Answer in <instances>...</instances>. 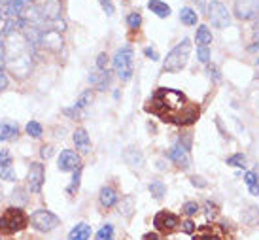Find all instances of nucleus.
Wrapping results in <instances>:
<instances>
[{"label":"nucleus","mask_w":259,"mask_h":240,"mask_svg":"<svg viewBox=\"0 0 259 240\" xmlns=\"http://www.w3.org/2000/svg\"><path fill=\"white\" fill-rule=\"evenodd\" d=\"M153 225H155V229H157L159 233L168 234V233H172V231H176V227L180 225V218H178L176 214H172V212L161 210L155 214Z\"/></svg>","instance_id":"6e6552de"},{"label":"nucleus","mask_w":259,"mask_h":240,"mask_svg":"<svg viewBox=\"0 0 259 240\" xmlns=\"http://www.w3.org/2000/svg\"><path fill=\"white\" fill-rule=\"evenodd\" d=\"M182 210H184V214H186V216H189V218H191V216H195V214L199 212V204L193 203V201H189V203L184 204V208H182Z\"/></svg>","instance_id":"c9c22d12"},{"label":"nucleus","mask_w":259,"mask_h":240,"mask_svg":"<svg viewBox=\"0 0 259 240\" xmlns=\"http://www.w3.org/2000/svg\"><path fill=\"white\" fill-rule=\"evenodd\" d=\"M168 159L172 161V163H176V167L184 168V170L191 167V155H189V152H187L186 148H182V146H178V144L168 152Z\"/></svg>","instance_id":"dca6fc26"},{"label":"nucleus","mask_w":259,"mask_h":240,"mask_svg":"<svg viewBox=\"0 0 259 240\" xmlns=\"http://www.w3.org/2000/svg\"><path fill=\"white\" fill-rule=\"evenodd\" d=\"M197 59L201 61L202 65H210V50L208 47H199V50H197Z\"/></svg>","instance_id":"f704fd0d"},{"label":"nucleus","mask_w":259,"mask_h":240,"mask_svg":"<svg viewBox=\"0 0 259 240\" xmlns=\"http://www.w3.org/2000/svg\"><path fill=\"white\" fill-rule=\"evenodd\" d=\"M38 12L42 15L44 23L55 21L61 17V2L59 0H42V4H38Z\"/></svg>","instance_id":"f8f14e48"},{"label":"nucleus","mask_w":259,"mask_h":240,"mask_svg":"<svg viewBox=\"0 0 259 240\" xmlns=\"http://www.w3.org/2000/svg\"><path fill=\"white\" fill-rule=\"evenodd\" d=\"M29 221H30V225L34 227L36 231H40V233H50V231H53V229L59 225L57 216L50 210H44V208L32 212V216L29 218Z\"/></svg>","instance_id":"423d86ee"},{"label":"nucleus","mask_w":259,"mask_h":240,"mask_svg":"<svg viewBox=\"0 0 259 240\" xmlns=\"http://www.w3.org/2000/svg\"><path fill=\"white\" fill-rule=\"evenodd\" d=\"M189 53H191V40L184 38L180 44L166 53V59L163 61V70L168 74H176L184 70L187 61H189Z\"/></svg>","instance_id":"7ed1b4c3"},{"label":"nucleus","mask_w":259,"mask_h":240,"mask_svg":"<svg viewBox=\"0 0 259 240\" xmlns=\"http://www.w3.org/2000/svg\"><path fill=\"white\" fill-rule=\"evenodd\" d=\"M253 34H259V17L255 19V23H253Z\"/></svg>","instance_id":"3c124183"},{"label":"nucleus","mask_w":259,"mask_h":240,"mask_svg":"<svg viewBox=\"0 0 259 240\" xmlns=\"http://www.w3.org/2000/svg\"><path fill=\"white\" fill-rule=\"evenodd\" d=\"M193 240H227L225 231L216 223H208V225H202L197 234L193 236Z\"/></svg>","instance_id":"ddd939ff"},{"label":"nucleus","mask_w":259,"mask_h":240,"mask_svg":"<svg viewBox=\"0 0 259 240\" xmlns=\"http://www.w3.org/2000/svg\"><path fill=\"white\" fill-rule=\"evenodd\" d=\"M89 83L93 85L97 91H106L112 85V72L110 70H93L89 74Z\"/></svg>","instance_id":"4468645a"},{"label":"nucleus","mask_w":259,"mask_h":240,"mask_svg":"<svg viewBox=\"0 0 259 240\" xmlns=\"http://www.w3.org/2000/svg\"><path fill=\"white\" fill-rule=\"evenodd\" d=\"M12 167V155L8 150H0V168H10Z\"/></svg>","instance_id":"72a5a7b5"},{"label":"nucleus","mask_w":259,"mask_h":240,"mask_svg":"<svg viewBox=\"0 0 259 240\" xmlns=\"http://www.w3.org/2000/svg\"><path fill=\"white\" fill-rule=\"evenodd\" d=\"M12 199H14V201H17L19 204H25V203H27L25 189H23V187H17V189H14V193H12Z\"/></svg>","instance_id":"ea45409f"},{"label":"nucleus","mask_w":259,"mask_h":240,"mask_svg":"<svg viewBox=\"0 0 259 240\" xmlns=\"http://www.w3.org/2000/svg\"><path fill=\"white\" fill-rule=\"evenodd\" d=\"M191 183H193V185H199V187H206V182H202V178H197V176L191 178Z\"/></svg>","instance_id":"de8ad7c7"},{"label":"nucleus","mask_w":259,"mask_h":240,"mask_svg":"<svg viewBox=\"0 0 259 240\" xmlns=\"http://www.w3.org/2000/svg\"><path fill=\"white\" fill-rule=\"evenodd\" d=\"M59 170L61 172H74V170H78L81 167V159H79V155L72 150H63L61 155H59Z\"/></svg>","instance_id":"9b49d317"},{"label":"nucleus","mask_w":259,"mask_h":240,"mask_svg":"<svg viewBox=\"0 0 259 240\" xmlns=\"http://www.w3.org/2000/svg\"><path fill=\"white\" fill-rule=\"evenodd\" d=\"M40 44H42L44 47H48L50 51H55V53H57V51L63 50V36H61V32H57V30L44 29Z\"/></svg>","instance_id":"2eb2a0df"},{"label":"nucleus","mask_w":259,"mask_h":240,"mask_svg":"<svg viewBox=\"0 0 259 240\" xmlns=\"http://www.w3.org/2000/svg\"><path fill=\"white\" fill-rule=\"evenodd\" d=\"M79 178H81V167H79L78 170H74V178H72L70 187H68V193H74V191L79 187Z\"/></svg>","instance_id":"58836bf2"},{"label":"nucleus","mask_w":259,"mask_h":240,"mask_svg":"<svg viewBox=\"0 0 259 240\" xmlns=\"http://www.w3.org/2000/svg\"><path fill=\"white\" fill-rule=\"evenodd\" d=\"M8 85V78H6V72L4 70H0V91H4Z\"/></svg>","instance_id":"a18cd8bd"},{"label":"nucleus","mask_w":259,"mask_h":240,"mask_svg":"<svg viewBox=\"0 0 259 240\" xmlns=\"http://www.w3.org/2000/svg\"><path fill=\"white\" fill-rule=\"evenodd\" d=\"M27 180H29L30 193H40V191H42L44 180H46V170H44L42 163H30Z\"/></svg>","instance_id":"9d476101"},{"label":"nucleus","mask_w":259,"mask_h":240,"mask_svg":"<svg viewBox=\"0 0 259 240\" xmlns=\"http://www.w3.org/2000/svg\"><path fill=\"white\" fill-rule=\"evenodd\" d=\"M117 193H115L114 187H102L101 189V195H99V201H101V204L104 206V208H112V206H115L117 204Z\"/></svg>","instance_id":"412c9836"},{"label":"nucleus","mask_w":259,"mask_h":240,"mask_svg":"<svg viewBox=\"0 0 259 240\" xmlns=\"http://www.w3.org/2000/svg\"><path fill=\"white\" fill-rule=\"evenodd\" d=\"M0 180H6V182H15L17 176H15L14 168H0Z\"/></svg>","instance_id":"473e14b6"},{"label":"nucleus","mask_w":259,"mask_h":240,"mask_svg":"<svg viewBox=\"0 0 259 240\" xmlns=\"http://www.w3.org/2000/svg\"><path fill=\"white\" fill-rule=\"evenodd\" d=\"M248 51H252V53H255V51H259V40H257V42H253V44L250 45V47H248Z\"/></svg>","instance_id":"8fccbe9b"},{"label":"nucleus","mask_w":259,"mask_h":240,"mask_svg":"<svg viewBox=\"0 0 259 240\" xmlns=\"http://www.w3.org/2000/svg\"><path fill=\"white\" fill-rule=\"evenodd\" d=\"M89 238H91V225H87V223H78L68 233V240H89Z\"/></svg>","instance_id":"5701e85b"},{"label":"nucleus","mask_w":259,"mask_h":240,"mask_svg":"<svg viewBox=\"0 0 259 240\" xmlns=\"http://www.w3.org/2000/svg\"><path fill=\"white\" fill-rule=\"evenodd\" d=\"M150 193H151V197L153 199H163L165 197V193H166V187H165V183L163 182H159V180H155V182H151L150 183Z\"/></svg>","instance_id":"cd10ccee"},{"label":"nucleus","mask_w":259,"mask_h":240,"mask_svg":"<svg viewBox=\"0 0 259 240\" xmlns=\"http://www.w3.org/2000/svg\"><path fill=\"white\" fill-rule=\"evenodd\" d=\"M259 178L255 172H252V170H248L244 174V183L248 185V189H250V193L252 195H259Z\"/></svg>","instance_id":"a878e982"},{"label":"nucleus","mask_w":259,"mask_h":240,"mask_svg":"<svg viewBox=\"0 0 259 240\" xmlns=\"http://www.w3.org/2000/svg\"><path fill=\"white\" fill-rule=\"evenodd\" d=\"M15 42L6 44V65L12 74H17L19 78L27 76L32 68V45L23 36H15Z\"/></svg>","instance_id":"f03ea898"},{"label":"nucleus","mask_w":259,"mask_h":240,"mask_svg":"<svg viewBox=\"0 0 259 240\" xmlns=\"http://www.w3.org/2000/svg\"><path fill=\"white\" fill-rule=\"evenodd\" d=\"M123 159H125V163L133 168L144 167V155H142V152L137 150V148H127L125 153H123Z\"/></svg>","instance_id":"6ab92c4d"},{"label":"nucleus","mask_w":259,"mask_h":240,"mask_svg":"<svg viewBox=\"0 0 259 240\" xmlns=\"http://www.w3.org/2000/svg\"><path fill=\"white\" fill-rule=\"evenodd\" d=\"M133 212H135V197H125L121 199V203H119V214H123L125 218H131L133 216Z\"/></svg>","instance_id":"bb28decb"},{"label":"nucleus","mask_w":259,"mask_h":240,"mask_svg":"<svg viewBox=\"0 0 259 240\" xmlns=\"http://www.w3.org/2000/svg\"><path fill=\"white\" fill-rule=\"evenodd\" d=\"M72 140H74L76 150H79L81 153L91 152V138H89V134H87L85 129H76L72 134Z\"/></svg>","instance_id":"a211bd4d"},{"label":"nucleus","mask_w":259,"mask_h":240,"mask_svg":"<svg viewBox=\"0 0 259 240\" xmlns=\"http://www.w3.org/2000/svg\"><path fill=\"white\" fill-rule=\"evenodd\" d=\"M27 225H29V216L19 206H10L0 216V234H4V236L19 233Z\"/></svg>","instance_id":"20e7f679"},{"label":"nucleus","mask_w":259,"mask_h":240,"mask_svg":"<svg viewBox=\"0 0 259 240\" xmlns=\"http://www.w3.org/2000/svg\"><path fill=\"white\" fill-rule=\"evenodd\" d=\"M235 17L240 21H250L259 17V0H237L235 2Z\"/></svg>","instance_id":"1a4fd4ad"},{"label":"nucleus","mask_w":259,"mask_h":240,"mask_svg":"<svg viewBox=\"0 0 259 240\" xmlns=\"http://www.w3.org/2000/svg\"><path fill=\"white\" fill-rule=\"evenodd\" d=\"M214 216H216V204H212L208 201V203H206V218L212 219Z\"/></svg>","instance_id":"37998d69"},{"label":"nucleus","mask_w":259,"mask_h":240,"mask_svg":"<svg viewBox=\"0 0 259 240\" xmlns=\"http://www.w3.org/2000/svg\"><path fill=\"white\" fill-rule=\"evenodd\" d=\"M195 40H197L199 47H208V44H212V32H210V29L206 25H201V27L197 29Z\"/></svg>","instance_id":"b1692460"},{"label":"nucleus","mask_w":259,"mask_h":240,"mask_svg":"<svg viewBox=\"0 0 259 240\" xmlns=\"http://www.w3.org/2000/svg\"><path fill=\"white\" fill-rule=\"evenodd\" d=\"M29 2H32V0H29Z\"/></svg>","instance_id":"864d4df0"},{"label":"nucleus","mask_w":259,"mask_h":240,"mask_svg":"<svg viewBox=\"0 0 259 240\" xmlns=\"http://www.w3.org/2000/svg\"><path fill=\"white\" fill-rule=\"evenodd\" d=\"M127 25H129L131 29H138L140 25H142V15L138 14V12H133V14L127 15Z\"/></svg>","instance_id":"2f4dec72"},{"label":"nucleus","mask_w":259,"mask_h":240,"mask_svg":"<svg viewBox=\"0 0 259 240\" xmlns=\"http://www.w3.org/2000/svg\"><path fill=\"white\" fill-rule=\"evenodd\" d=\"M93 102V91L91 89H87V91H83L81 95H79V99L76 101V104H74V108H66L65 114L66 116H72V117H78L83 110L89 106Z\"/></svg>","instance_id":"f3484780"},{"label":"nucleus","mask_w":259,"mask_h":240,"mask_svg":"<svg viewBox=\"0 0 259 240\" xmlns=\"http://www.w3.org/2000/svg\"><path fill=\"white\" fill-rule=\"evenodd\" d=\"M17 134H19V129L15 123H12V121L0 123V142H12L17 138Z\"/></svg>","instance_id":"aec40b11"},{"label":"nucleus","mask_w":259,"mask_h":240,"mask_svg":"<svg viewBox=\"0 0 259 240\" xmlns=\"http://www.w3.org/2000/svg\"><path fill=\"white\" fill-rule=\"evenodd\" d=\"M180 21L184 23V25H187V27H193V25H197V21H199V15H197V12H195L193 8H182L180 10Z\"/></svg>","instance_id":"393cba45"},{"label":"nucleus","mask_w":259,"mask_h":240,"mask_svg":"<svg viewBox=\"0 0 259 240\" xmlns=\"http://www.w3.org/2000/svg\"><path fill=\"white\" fill-rule=\"evenodd\" d=\"M51 153H53V148H51V146H44V148H42V157H44V159L51 157Z\"/></svg>","instance_id":"49530a36"},{"label":"nucleus","mask_w":259,"mask_h":240,"mask_svg":"<svg viewBox=\"0 0 259 240\" xmlns=\"http://www.w3.org/2000/svg\"><path fill=\"white\" fill-rule=\"evenodd\" d=\"M112 66L114 72L117 74V78L121 81H129L135 72V51L131 45H125L121 50L115 51L114 59H112Z\"/></svg>","instance_id":"39448f33"},{"label":"nucleus","mask_w":259,"mask_h":240,"mask_svg":"<svg viewBox=\"0 0 259 240\" xmlns=\"http://www.w3.org/2000/svg\"><path fill=\"white\" fill-rule=\"evenodd\" d=\"M97 240H114V227L110 225V223H106V225L97 233Z\"/></svg>","instance_id":"7c9ffc66"},{"label":"nucleus","mask_w":259,"mask_h":240,"mask_svg":"<svg viewBox=\"0 0 259 240\" xmlns=\"http://www.w3.org/2000/svg\"><path fill=\"white\" fill-rule=\"evenodd\" d=\"M257 65H259V59H257Z\"/></svg>","instance_id":"603ef678"},{"label":"nucleus","mask_w":259,"mask_h":240,"mask_svg":"<svg viewBox=\"0 0 259 240\" xmlns=\"http://www.w3.org/2000/svg\"><path fill=\"white\" fill-rule=\"evenodd\" d=\"M144 55H146L148 59H151V61H157V59H159L157 51L151 50V47H146V50H144Z\"/></svg>","instance_id":"c03bdc74"},{"label":"nucleus","mask_w":259,"mask_h":240,"mask_svg":"<svg viewBox=\"0 0 259 240\" xmlns=\"http://www.w3.org/2000/svg\"><path fill=\"white\" fill-rule=\"evenodd\" d=\"M25 131H27V134L32 136V138H40V136H42V125L38 123V121H29L27 127H25Z\"/></svg>","instance_id":"c756f323"},{"label":"nucleus","mask_w":259,"mask_h":240,"mask_svg":"<svg viewBox=\"0 0 259 240\" xmlns=\"http://www.w3.org/2000/svg\"><path fill=\"white\" fill-rule=\"evenodd\" d=\"M146 110L157 116L165 123H174L180 127L197 123L199 119V106L189 102L182 91L170 87H159L148 101Z\"/></svg>","instance_id":"f257e3e1"},{"label":"nucleus","mask_w":259,"mask_h":240,"mask_svg":"<svg viewBox=\"0 0 259 240\" xmlns=\"http://www.w3.org/2000/svg\"><path fill=\"white\" fill-rule=\"evenodd\" d=\"M227 165H231V167L244 168L246 167V155L244 153H233L231 157H227Z\"/></svg>","instance_id":"c85d7f7f"},{"label":"nucleus","mask_w":259,"mask_h":240,"mask_svg":"<svg viewBox=\"0 0 259 240\" xmlns=\"http://www.w3.org/2000/svg\"><path fill=\"white\" fill-rule=\"evenodd\" d=\"M182 225H184V227H182V231H184V233H187V234H193L195 229H197V225H195L191 219H186Z\"/></svg>","instance_id":"79ce46f5"},{"label":"nucleus","mask_w":259,"mask_h":240,"mask_svg":"<svg viewBox=\"0 0 259 240\" xmlns=\"http://www.w3.org/2000/svg\"><path fill=\"white\" fill-rule=\"evenodd\" d=\"M206 74H208L214 81H222V74H220V68H218V66L206 65Z\"/></svg>","instance_id":"4c0bfd02"},{"label":"nucleus","mask_w":259,"mask_h":240,"mask_svg":"<svg viewBox=\"0 0 259 240\" xmlns=\"http://www.w3.org/2000/svg\"><path fill=\"white\" fill-rule=\"evenodd\" d=\"M144 240H163V238H161L157 233H148V234H144Z\"/></svg>","instance_id":"09e8293b"},{"label":"nucleus","mask_w":259,"mask_h":240,"mask_svg":"<svg viewBox=\"0 0 259 240\" xmlns=\"http://www.w3.org/2000/svg\"><path fill=\"white\" fill-rule=\"evenodd\" d=\"M208 19L212 23V27H216V29H227L231 25L229 10L220 0H212L208 4Z\"/></svg>","instance_id":"0eeeda50"},{"label":"nucleus","mask_w":259,"mask_h":240,"mask_svg":"<svg viewBox=\"0 0 259 240\" xmlns=\"http://www.w3.org/2000/svg\"><path fill=\"white\" fill-rule=\"evenodd\" d=\"M99 2H101V6H102V10H104V14H106V15H114L115 8H114V4H112V0H99Z\"/></svg>","instance_id":"a19ab883"},{"label":"nucleus","mask_w":259,"mask_h":240,"mask_svg":"<svg viewBox=\"0 0 259 240\" xmlns=\"http://www.w3.org/2000/svg\"><path fill=\"white\" fill-rule=\"evenodd\" d=\"M108 61L110 57L106 53H99V57H97V68L99 70H108Z\"/></svg>","instance_id":"e433bc0d"},{"label":"nucleus","mask_w":259,"mask_h":240,"mask_svg":"<svg viewBox=\"0 0 259 240\" xmlns=\"http://www.w3.org/2000/svg\"><path fill=\"white\" fill-rule=\"evenodd\" d=\"M148 8L151 10V14H155L157 17H161V19H165V17L170 15V6H168L166 2H163V0H150V2H148Z\"/></svg>","instance_id":"4be33fe9"}]
</instances>
